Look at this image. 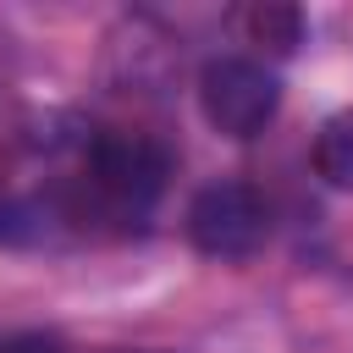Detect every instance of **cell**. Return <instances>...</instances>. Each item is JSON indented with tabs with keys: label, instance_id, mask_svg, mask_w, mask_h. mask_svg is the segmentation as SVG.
I'll list each match as a JSON object with an SVG mask.
<instances>
[{
	"label": "cell",
	"instance_id": "6da1fadb",
	"mask_svg": "<svg viewBox=\"0 0 353 353\" xmlns=\"http://www.w3.org/2000/svg\"><path fill=\"white\" fill-rule=\"evenodd\" d=\"M171 182V149L149 132H99L83 154V171L61 199L66 226L88 232V226H138L160 193Z\"/></svg>",
	"mask_w": 353,
	"mask_h": 353
},
{
	"label": "cell",
	"instance_id": "7a4b0ae2",
	"mask_svg": "<svg viewBox=\"0 0 353 353\" xmlns=\"http://www.w3.org/2000/svg\"><path fill=\"white\" fill-rule=\"evenodd\" d=\"M199 110L226 138H254L281 110V83L259 55H210L199 72Z\"/></svg>",
	"mask_w": 353,
	"mask_h": 353
},
{
	"label": "cell",
	"instance_id": "5b68a950",
	"mask_svg": "<svg viewBox=\"0 0 353 353\" xmlns=\"http://www.w3.org/2000/svg\"><path fill=\"white\" fill-rule=\"evenodd\" d=\"M314 171H320L331 188L353 193V105L336 110V116H325V127H320V138H314Z\"/></svg>",
	"mask_w": 353,
	"mask_h": 353
},
{
	"label": "cell",
	"instance_id": "8992f818",
	"mask_svg": "<svg viewBox=\"0 0 353 353\" xmlns=\"http://www.w3.org/2000/svg\"><path fill=\"white\" fill-rule=\"evenodd\" d=\"M0 353H66L61 331H44V325H11L0 331Z\"/></svg>",
	"mask_w": 353,
	"mask_h": 353
},
{
	"label": "cell",
	"instance_id": "277c9868",
	"mask_svg": "<svg viewBox=\"0 0 353 353\" xmlns=\"http://www.w3.org/2000/svg\"><path fill=\"white\" fill-rule=\"evenodd\" d=\"M303 11L298 6H276V0H265V6H248L243 11V33H248V44H259V50H270V55H292L298 44H303Z\"/></svg>",
	"mask_w": 353,
	"mask_h": 353
},
{
	"label": "cell",
	"instance_id": "3957f363",
	"mask_svg": "<svg viewBox=\"0 0 353 353\" xmlns=\"http://www.w3.org/2000/svg\"><path fill=\"white\" fill-rule=\"evenodd\" d=\"M270 237V204L248 182H210L188 204V243L204 259H248Z\"/></svg>",
	"mask_w": 353,
	"mask_h": 353
}]
</instances>
